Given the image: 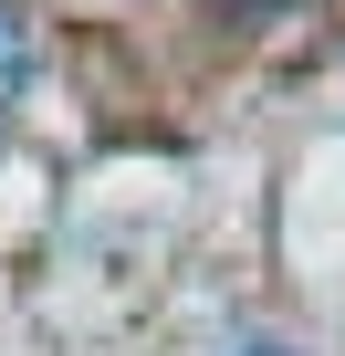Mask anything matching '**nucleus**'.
Segmentation results:
<instances>
[{"instance_id": "f257e3e1", "label": "nucleus", "mask_w": 345, "mask_h": 356, "mask_svg": "<svg viewBox=\"0 0 345 356\" xmlns=\"http://www.w3.org/2000/svg\"><path fill=\"white\" fill-rule=\"evenodd\" d=\"M22 84H32V32H22V11H0V105Z\"/></svg>"}, {"instance_id": "f03ea898", "label": "nucleus", "mask_w": 345, "mask_h": 356, "mask_svg": "<svg viewBox=\"0 0 345 356\" xmlns=\"http://www.w3.org/2000/svg\"><path fill=\"white\" fill-rule=\"evenodd\" d=\"M251 356H272V346H251Z\"/></svg>"}]
</instances>
